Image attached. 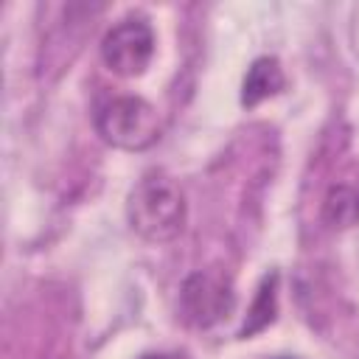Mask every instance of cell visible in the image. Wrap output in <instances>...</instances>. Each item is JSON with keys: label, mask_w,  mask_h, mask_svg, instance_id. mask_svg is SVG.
<instances>
[{"label": "cell", "mask_w": 359, "mask_h": 359, "mask_svg": "<svg viewBox=\"0 0 359 359\" xmlns=\"http://www.w3.org/2000/svg\"><path fill=\"white\" fill-rule=\"evenodd\" d=\"M185 216L188 205L180 182L160 168L146 171L126 196V222L146 241L165 244L177 238L185 227Z\"/></svg>", "instance_id": "6da1fadb"}, {"label": "cell", "mask_w": 359, "mask_h": 359, "mask_svg": "<svg viewBox=\"0 0 359 359\" xmlns=\"http://www.w3.org/2000/svg\"><path fill=\"white\" fill-rule=\"evenodd\" d=\"M95 129L115 149L146 151L160 140V115L140 95H118L95 112Z\"/></svg>", "instance_id": "7a4b0ae2"}, {"label": "cell", "mask_w": 359, "mask_h": 359, "mask_svg": "<svg viewBox=\"0 0 359 359\" xmlns=\"http://www.w3.org/2000/svg\"><path fill=\"white\" fill-rule=\"evenodd\" d=\"M151 56H154V31L140 17L121 20L101 39V59L121 79L143 76Z\"/></svg>", "instance_id": "3957f363"}, {"label": "cell", "mask_w": 359, "mask_h": 359, "mask_svg": "<svg viewBox=\"0 0 359 359\" xmlns=\"http://www.w3.org/2000/svg\"><path fill=\"white\" fill-rule=\"evenodd\" d=\"M236 306L230 286L208 272H194L180 286V314L194 328H210Z\"/></svg>", "instance_id": "277c9868"}, {"label": "cell", "mask_w": 359, "mask_h": 359, "mask_svg": "<svg viewBox=\"0 0 359 359\" xmlns=\"http://www.w3.org/2000/svg\"><path fill=\"white\" fill-rule=\"evenodd\" d=\"M286 87L283 67L275 56H258L247 67V76L241 81V104L244 107H258L261 101L278 95Z\"/></svg>", "instance_id": "5b68a950"}, {"label": "cell", "mask_w": 359, "mask_h": 359, "mask_svg": "<svg viewBox=\"0 0 359 359\" xmlns=\"http://www.w3.org/2000/svg\"><path fill=\"white\" fill-rule=\"evenodd\" d=\"M278 317V272H266L255 289V297L247 309V320L244 325L238 328V337L247 339V337H255L258 331H264L266 325H272Z\"/></svg>", "instance_id": "8992f818"}, {"label": "cell", "mask_w": 359, "mask_h": 359, "mask_svg": "<svg viewBox=\"0 0 359 359\" xmlns=\"http://www.w3.org/2000/svg\"><path fill=\"white\" fill-rule=\"evenodd\" d=\"M323 219L331 227H351L359 222V191L351 185H337L323 202Z\"/></svg>", "instance_id": "52a82bcc"}, {"label": "cell", "mask_w": 359, "mask_h": 359, "mask_svg": "<svg viewBox=\"0 0 359 359\" xmlns=\"http://www.w3.org/2000/svg\"><path fill=\"white\" fill-rule=\"evenodd\" d=\"M140 359H180V356H174V353H143Z\"/></svg>", "instance_id": "ba28073f"}, {"label": "cell", "mask_w": 359, "mask_h": 359, "mask_svg": "<svg viewBox=\"0 0 359 359\" xmlns=\"http://www.w3.org/2000/svg\"><path fill=\"white\" fill-rule=\"evenodd\" d=\"M278 359H292V356H278Z\"/></svg>", "instance_id": "9c48e42d"}]
</instances>
